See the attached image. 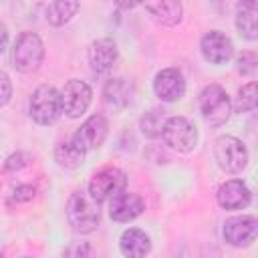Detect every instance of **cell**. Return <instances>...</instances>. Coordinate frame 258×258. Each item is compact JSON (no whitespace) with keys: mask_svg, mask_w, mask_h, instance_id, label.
<instances>
[{"mask_svg":"<svg viewBox=\"0 0 258 258\" xmlns=\"http://www.w3.org/2000/svg\"><path fill=\"white\" fill-rule=\"evenodd\" d=\"M36 194V187L30 185V183H20L12 189L10 198H8V204H20V202H30Z\"/></svg>","mask_w":258,"mask_h":258,"instance_id":"obj_25","label":"cell"},{"mask_svg":"<svg viewBox=\"0 0 258 258\" xmlns=\"http://www.w3.org/2000/svg\"><path fill=\"white\" fill-rule=\"evenodd\" d=\"M119 248H121V254L125 258H145L151 250V240L143 230L129 228L121 234Z\"/></svg>","mask_w":258,"mask_h":258,"instance_id":"obj_17","label":"cell"},{"mask_svg":"<svg viewBox=\"0 0 258 258\" xmlns=\"http://www.w3.org/2000/svg\"><path fill=\"white\" fill-rule=\"evenodd\" d=\"M200 111L208 125L212 127L224 125L230 119V111H232V101L226 89H222L216 83L204 87L200 93Z\"/></svg>","mask_w":258,"mask_h":258,"instance_id":"obj_3","label":"cell"},{"mask_svg":"<svg viewBox=\"0 0 258 258\" xmlns=\"http://www.w3.org/2000/svg\"><path fill=\"white\" fill-rule=\"evenodd\" d=\"M145 10L159 22V24H165V26H173L181 20V14H183V8L179 2L175 0H161V2H151V4H145Z\"/></svg>","mask_w":258,"mask_h":258,"instance_id":"obj_19","label":"cell"},{"mask_svg":"<svg viewBox=\"0 0 258 258\" xmlns=\"http://www.w3.org/2000/svg\"><path fill=\"white\" fill-rule=\"evenodd\" d=\"M133 101V85L127 79H109L103 87V105L111 113H119Z\"/></svg>","mask_w":258,"mask_h":258,"instance_id":"obj_15","label":"cell"},{"mask_svg":"<svg viewBox=\"0 0 258 258\" xmlns=\"http://www.w3.org/2000/svg\"><path fill=\"white\" fill-rule=\"evenodd\" d=\"M28 111H30V117L38 125H50V123H54L60 117V113H62L60 93L52 85H40L32 93V97H30Z\"/></svg>","mask_w":258,"mask_h":258,"instance_id":"obj_4","label":"cell"},{"mask_svg":"<svg viewBox=\"0 0 258 258\" xmlns=\"http://www.w3.org/2000/svg\"><path fill=\"white\" fill-rule=\"evenodd\" d=\"M236 28L248 40L258 38V2H242L238 6Z\"/></svg>","mask_w":258,"mask_h":258,"instance_id":"obj_18","label":"cell"},{"mask_svg":"<svg viewBox=\"0 0 258 258\" xmlns=\"http://www.w3.org/2000/svg\"><path fill=\"white\" fill-rule=\"evenodd\" d=\"M91 97H93V91L91 87L85 83V81H79V79H71L64 83L62 91H60V105H62V111L71 117V119H77L81 117L89 105H91Z\"/></svg>","mask_w":258,"mask_h":258,"instance_id":"obj_9","label":"cell"},{"mask_svg":"<svg viewBox=\"0 0 258 258\" xmlns=\"http://www.w3.org/2000/svg\"><path fill=\"white\" fill-rule=\"evenodd\" d=\"M12 97V83H10V77L0 71V107H4Z\"/></svg>","mask_w":258,"mask_h":258,"instance_id":"obj_26","label":"cell"},{"mask_svg":"<svg viewBox=\"0 0 258 258\" xmlns=\"http://www.w3.org/2000/svg\"><path fill=\"white\" fill-rule=\"evenodd\" d=\"M165 121H167L165 109H161V107H153V109H149V111L141 117V121H139L141 133H143L145 137H149V139H155V137L161 135V129H163Z\"/></svg>","mask_w":258,"mask_h":258,"instance_id":"obj_22","label":"cell"},{"mask_svg":"<svg viewBox=\"0 0 258 258\" xmlns=\"http://www.w3.org/2000/svg\"><path fill=\"white\" fill-rule=\"evenodd\" d=\"M79 10V2H71V0H56L50 2L46 6V22L52 26H62L64 22H69Z\"/></svg>","mask_w":258,"mask_h":258,"instance_id":"obj_21","label":"cell"},{"mask_svg":"<svg viewBox=\"0 0 258 258\" xmlns=\"http://www.w3.org/2000/svg\"><path fill=\"white\" fill-rule=\"evenodd\" d=\"M214 155H216L220 169L226 173H240L248 165V149L234 135L218 137L216 147H214Z\"/></svg>","mask_w":258,"mask_h":258,"instance_id":"obj_5","label":"cell"},{"mask_svg":"<svg viewBox=\"0 0 258 258\" xmlns=\"http://www.w3.org/2000/svg\"><path fill=\"white\" fill-rule=\"evenodd\" d=\"M143 210H145L143 198L133 191H121L113 200H109V216L121 224L135 220L137 216L143 214Z\"/></svg>","mask_w":258,"mask_h":258,"instance_id":"obj_14","label":"cell"},{"mask_svg":"<svg viewBox=\"0 0 258 258\" xmlns=\"http://www.w3.org/2000/svg\"><path fill=\"white\" fill-rule=\"evenodd\" d=\"M54 159H56V163H58L60 167H64V169H77V167L83 165L85 153H83L71 139H67V141H60V143L54 147Z\"/></svg>","mask_w":258,"mask_h":258,"instance_id":"obj_20","label":"cell"},{"mask_svg":"<svg viewBox=\"0 0 258 258\" xmlns=\"http://www.w3.org/2000/svg\"><path fill=\"white\" fill-rule=\"evenodd\" d=\"M256 64H258V58H256V52H242L236 60V69L240 75H246V77H252L256 73Z\"/></svg>","mask_w":258,"mask_h":258,"instance_id":"obj_24","label":"cell"},{"mask_svg":"<svg viewBox=\"0 0 258 258\" xmlns=\"http://www.w3.org/2000/svg\"><path fill=\"white\" fill-rule=\"evenodd\" d=\"M0 258H2V252H0Z\"/></svg>","mask_w":258,"mask_h":258,"instance_id":"obj_30","label":"cell"},{"mask_svg":"<svg viewBox=\"0 0 258 258\" xmlns=\"http://www.w3.org/2000/svg\"><path fill=\"white\" fill-rule=\"evenodd\" d=\"M26 159H28V157H26L22 151H16V153H12V155H10V157L4 161V169H6V171H16V169H22V167L28 163Z\"/></svg>","mask_w":258,"mask_h":258,"instance_id":"obj_27","label":"cell"},{"mask_svg":"<svg viewBox=\"0 0 258 258\" xmlns=\"http://www.w3.org/2000/svg\"><path fill=\"white\" fill-rule=\"evenodd\" d=\"M8 44V28L4 26V22H0V52L6 48Z\"/></svg>","mask_w":258,"mask_h":258,"instance_id":"obj_28","label":"cell"},{"mask_svg":"<svg viewBox=\"0 0 258 258\" xmlns=\"http://www.w3.org/2000/svg\"><path fill=\"white\" fill-rule=\"evenodd\" d=\"M119 58V50L113 38H99L89 46V64L97 75H107L113 71Z\"/></svg>","mask_w":258,"mask_h":258,"instance_id":"obj_12","label":"cell"},{"mask_svg":"<svg viewBox=\"0 0 258 258\" xmlns=\"http://www.w3.org/2000/svg\"><path fill=\"white\" fill-rule=\"evenodd\" d=\"M67 218L77 232L89 234L101 222V204L95 202L89 191H75L67 204Z\"/></svg>","mask_w":258,"mask_h":258,"instance_id":"obj_1","label":"cell"},{"mask_svg":"<svg viewBox=\"0 0 258 258\" xmlns=\"http://www.w3.org/2000/svg\"><path fill=\"white\" fill-rule=\"evenodd\" d=\"M107 133H109V125H107V119L99 113L91 115L71 137V141L83 151H91V149H97L105 143L107 139Z\"/></svg>","mask_w":258,"mask_h":258,"instance_id":"obj_8","label":"cell"},{"mask_svg":"<svg viewBox=\"0 0 258 258\" xmlns=\"http://www.w3.org/2000/svg\"><path fill=\"white\" fill-rule=\"evenodd\" d=\"M44 58V44L36 32L24 30L16 36L12 48V62L14 69L20 73H34Z\"/></svg>","mask_w":258,"mask_h":258,"instance_id":"obj_2","label":"cell"},{"mask_svg":"<svg viewBox=\"0 0 258 258\" xmlns=\"http://www.w3.org/2000/svg\"><path fill=\"white\" fill-rule=\"evenodd\" d=\"M161 137L167 147H171L177 153H189L198 143V129L185 119V117H167Z\"/></svg>","mask_w":258,"mask_h":258,"instance_id":"obj_6","label":"cell"},{"mask_svg":"<svg viewBox=\"0 0 258 258\" xmlns=\"http://www.w3.org/2000/svg\"><path fill=\"white\" fill-rule=\"evenodd\" d=\"M224 240L230 246L244 248L250 246L256 240L258 234V222L254 216H234L224 222Z\"/></svg>","mask_w":258,"mask_h":258,"instance_id":"obj_10","label":"cell"},{"mask_svg":"<svg viewBox=\"0 0 258 258\" xmlns=\"http://www.w3.org/2000/svg\"><path fill=\"white\" fill-rule=\"evenodd\" d=\"M200 50H202V54H204V58H206L208 62H212V64H222V62H226V60L232 58V54H234V44H232V40H230L224 32H220V30H210V32H206V34L202 36V40H200Z\"/></svg>","mask_w":258,"mask_h":258,"instance_id":"obj_11","label":"cell"},{"mask_svg":"<svg viewBox=\"0 0 258 258\" xmlns=\"http://www.w3.org/2000/svg\"><path fill=\"white\" fill-rule=\"evenodd\" d=\"M153 91L165 103L179 101L183 97V93H185L183 75L177 69H163V71H159L155 75V81H153Z\"/></svg>","mask_w":258,"mask_h":258,"instance_id":"obj_13","label":"cell"},{"mask_svg":"<svg viewBox=\"0 0 258 258\" xmlns=\"http://www.w3.org/2000/svg\"><path fill=\"white\" fill-rule=\"evenodd\" d=\"M256 103H258V95H256V83H248L244 85L240 91H238V99H236V105L234 109L238 113H248V111H254L256 109Z\"/></svg>","mask_w":258,"mask_h":258,"instance_id":"obj_23","label":"cell"},{"mask_svg":"<svg viewBox=\"0 0 258 258\" xmlns=\"http://www.w3.org/2000/svg\"><path fill=\"white\" fill-rule=\"evenodd\" d=\"M20 258H30V256H20Z\"/></svg>","mask_w":258,"mask_h":258,"instance_id":"obj_29","label":"cell"},{"mask_svg":"<svg viewBox=\"0 0 258 258\" xmlns=\"http://www.w3.org/2000/svg\"><path fill=\"white\" fill-rule=\"evenodd\" d=\"M125 185H127V175L119 169V167H103L99 169L91 181H89V196L95 200V202H107V200H113L117 194L125 191Z\"/></svg>","mask_w":258,"mask_h":258,"instance_id":"obj_7","label":"cell"},{"mask_svg":"<svg viewBox=\"0 0 258 258\" xmlns=\"http://www.w3.org/2000/svg\"><path fill=\"white\" fill-rule=\"evenodd\" d=\"M250 189L242 179H228L218 187L216 200L224 210H242L250 204Z\"/></svg>","mask_w":258,"mask_h":258,"instance_id":"obj_16","label":"cell"}]
</instances>
